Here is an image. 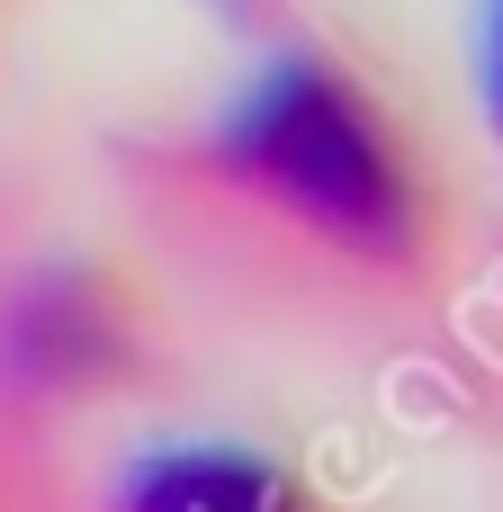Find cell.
<instances>
[{"label":"cell","instance_id":"obj_1","mask_svg":"<svg viewBox=\"0 0 503 512\" xmlns=\"http://www.w3.org/2000/svg\"><path fill=\"white\" fill-rule=\"evenodd\" d=\"M216 162L261 207L324 234L333 252H360V261H414L423 252L432 207H423V180L405 162V135L324 54L270 63L234 99V117L216 126Z\"/></svg>","mask_w":503,"mask_h":512},{"label":"cell","instance_id":"obj_2","mask_svg":"<svg viewBox=\"0 0 503 512\" xmlns=\"http://www.w3.org/2000/svg\"><path fill=\"white\" fill-rule=\"evenodd\" d=\"M117 512H297V486L261 450H153L117 486Z\"/></svg>","mask_w":503,"mask_h":512},{"label":"cell","instance_id":"obj_3","mask_svg":"<svg viewBox=\"0 0 503 512\" xmlns=\"http://www.w3.org/2000/svg\"><path fill=\"white\" fill-rule=\"evenodd\" d=\"M486 108H495V135H503V0L486 18Z\"/></svg>","mask_w":503,"mask_h":512},{"label":"cell","instance_id":"obj_4","mask_svg":"<svg viewBox=\"0 0 503 512\" xmlns=\"http://www.w3.org/2000/svg\"><path fill=\"white\" fill-rule=\"evenodd\" d=\"M207 9H225V18H261V0H207Z\"/></svg>","mask_w":503,"mask_h":512}]
</instances>
